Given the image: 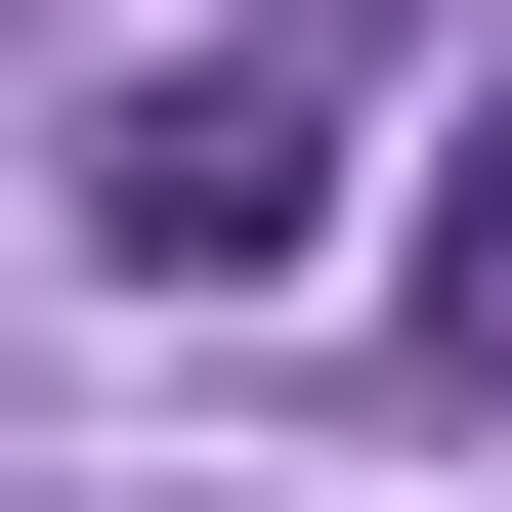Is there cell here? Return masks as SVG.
I'll use <instances>...</instances> for the list:
<instances>
[{
    "label": "cell",
    "mask_w": 512,
    "mask_h": 512,
    "mask_svg": "<svg viewBox=\"0 0 512 512\" xmlns=\"http://www.w3.org/2000/svg\"><path fill=\"white\" fill-rule=\"evenodd\" d=\"M43 214H86L128 299H256V256L342 214V0H214L171 86H86V171H43Z\"/></svg>",
    "instance_id": "6da1fadb"
},
{
    "label": "cell",
    "mask_w": 512,
    "mask_h": 512,
    "mask_svg": "<svg viewBox=\"0 0 512 512\" xmlns=\"http://www.w3.org/2000/svg\"><path fill=\"white\" fill-rule=\"evenodd\" d=\"M384 342H427V384H512V128L427 171V256H384Z\"/></svg>",
    "instance_id": "7a4b0ae2"
}]
</instances>
